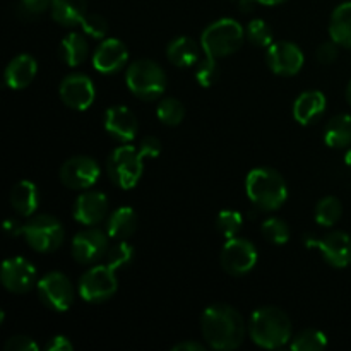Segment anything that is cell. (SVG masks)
Returning a JSON list of instances; mask_svg holds the SVG:
<instances>
[{"instance_id": "cell-1", "label": "cell", "mask_w": 351, "mask_h": 351, "mask_svg": "<svg viewBox=\"0 0 351 351\" xmlns=\"http://www.w3.org/2000/svg\"><path fill=\"white\" fill-rule=\"evenodd\" d=\"M249 326L237 308L226 304H213L201 315V331L213 350H237L245 339Z\"/></svg>"}, {"instance_id": "cell-2", "label": "cell", "mask_w": 351, "mask_h": 351, "mask_svg": "<svg viewBox=\"0 0 351 351\" xmlns=\"http://www.w3.org/2000/svg\"><path fill=\"white\" fill-rule=\"evenodd\" d=\"M249 336L257 346L278 350L291 341V321L285 311L278 307H261L249 319Z\"/></svg>"}, {"instance_id": "cell-3", "label": "cell", "mask_w": 351, "mask_h": 351, "mask_svg": "<svg viewBox=\"0 0 351 351\" xmlns=\"http://www.w3.org/2000/svg\"><path fill=\"white\" fill-rule=\"evenodd\" d=\"M247 197L259 211H278L288 199V185L283 175L269 167H259L249 171L245 178Z\"/></svg>"}, {"instance_id": "cell-4", "label": "cell", "mask_w": 351, "mask_h": 351, "mask_svg": "<svg viewBox=\"0 0 351 351\" xmlns=\"http://www.w3.org/2000/svg\"><path fill=\"white\" fill-rule=\"evenodd\" d=\"M245 38V29L242 24L230 17H223L211 23L202 31L201 47L204 55L223 58L240 50Z\"/></svg>"}, {"instance_id": "cell-5", "label": "cell", "mask_w": 351, "mask_h": 351, "mask_svg": "<svg viewBox=\"0 0 351 351\" xmlns=\"http://www.w3.org/2000/svg\"><path fill=\"white\" fill-rule=\"evenodd\" d=\"M125 84L129 91L144 101H154L167 89V75L158 62L141 58L132 62L125 71Z\"/></svg>"}, {"instance_id": "cell-6", "label": "cell", "mask_w": 351, "mask_h": 351, "mask_svg": "<svg viewBox=\"0 0 351 351\" xmlns=\"http://www.w3.org/2000/svg\"><path fill=\"white\" fill-rule=\"evenodd\" d=\"M106 171L117 187L130 191L139 184L144 171V158L139 149L130 144H122L112 151L106 161Z\"/></svg>"}, {"instance_id": "cell-7", "label": "cell", "mask_w": 351, "mask_h": 351, "mask_svg": "<svg viewBox=\"0 0 351 351\" xmlns=\"http://www.w3.org/2000/svg\"><path fill=\"white\" fill-rule=\"evenodd\" d=\"M23 237L33 250L50 254L60 249L65 239V230L53 216L38 215L23 226Z\"/></svg>"}, {"instance_id": "cell-8", "label": "cell", "mask_w": 351, "mask_h": 351, "mask_svg": "<svg viewBox=\"0 0 351 351\" xmlns=\"http://www.w3.org/2000/svg\"><path fill=\"white\" fill-rule=\"evenodd\" d=\"M119 290L117 271L108 264H96L81 276L77 285L79 297L88 304H101L110 300Z\"/></svg>"}, {"instance_id": "cell-9", "label": "cell", "mask_w": 351, "mask_h": 351, "mask_svg": "<svg viewBox=\"0 0 351 351\" xmlns=\"http://www.w3.org/2000/svg\"><path fill=\"white\" fill-rule=\"evenodd\" d=\"M257 259H259L257 247L250 240L240 239V237L226 240L219 254L221 267L232 276H243L250 273L256 267Z\"/></svg>"}, {"instance_id": "cell-10", "label": "cell", "mask_w": 351, "mask_h": 351, "mask_svg": "<svg viewBox=\"0 0 351 351\" xmlns=\"http://www.w3.org/2000/svg\"><path fill=\"white\" fill-rule=\"evenodd\" d=\"M36 290L40 300L50 311L67 312L74 302V287L71 280L58 271L45 274L41 280H38Z\"/></svg>"}, {"instance_id": "cell-11", "label": "cell", "mask_w": 351, "mask_h": 351, "mask_svg": "<svg viewBox=\"0 0 351 351\" xmlns=\"http://www.w3.org/2000/svg\"><path fill=\"white\" fill-rule=\"evenodd\" d=\"M60 180L65 187L74 191H88L99 180L101 168L91 156H72L60 167Z\"/></svg>"}, {"instance_id": "cell-12", "label": "cell", "mask_w": 351, "mask_h": 351, "mask_svg": "<svg viewBox=\"0 0 351 351\" xmlns=\"http://www.w3.org/2000/svg\"><path fill=\"white\" fill-rule=\"evenodd\" d=\"M108 233L98 228H86L75 233L72 239L71 252L79 264H95L105 259L110 249Z\"/></svg>"}, {"instance_id": "cell-13", "label": "cell", "mask_w": 351, "mask_h": 351, "mask_svg": "<svg viewBox=\"0 0 351 351\" xmlns=\"http://www.w3.org/2000/svg\"><path fill=\"white\" fill-rule=\"evenodd\" d=\"M0 280L3 288L10 293H26L38 283L36 267L24 257H10L3 261Z\"/></svg>"}, {"instance_id": "cell-14", "label": "cell", "mask_w": 351, "mask_h": 351, "mask_svg": "<svg viewBox=\"0 0 351 351\" xmlns=\"http://www.w3.org/2000/svg\"><path fill=\"white\" fill-rule=\"evenodd\" d=\"M304 51L291 41H274L266 51V64L278 75H297L304 67Z\"/></svg>"}, {"instance_id": "cell-15", "label": "cell", "mask_w": 351, "mask_h": 351, "mask_svg": "<svg viewBox=\"0 0 351 351\" xmlns=\"http://www.w3.org/2000/svg\"><path fill=\"white\" fill-rule=\"evenodd\" d=\"M58 95L64 105L75 112H84L91 108L96 99V88L91 77L84 74H71L60 82Z\"/></svg>"}, {"instance_id": "cell-16", "label": "cell", "mask_w": 351, "mask_h": 351, "mask_svg": "<svg viewBox=\"0 0 351 351\" xmlns=\"http://www.w3.org/2000/svg\"><path fill=\"white\" fill-rule=\"evenodd\" d=\"M307 247L321 250L329 266L343 269L351 264V237L345 232H331L322 239H312L305 242Z\"/></svg>"}, {"instance_id": "cell-17", "label": "cell", "mask_w": 351, "mask_h": 351, "mask_svg": "<svg viewBox=\"0 0 351 351\" xmlns=\"http://www.w3.org/2000/svg\"><path fill=\"white\" fill-rule=\"evenodd\" d=\"M129 62L125 43L117 38H105L93 55V67L101 74H117Z\"/></svg>"}, {"instance_id": "cell-18", "label": "cell", "mask_w": 351, "mask_h": 351, "mask_svg": "<svg viewBox=\"0 0 351 351\" xmlns=\"http://www.w3.org/2000/svg\"><path fill=\"white\" fill-rule=\"evenodd\" d=\"M74 219L81 225L96 226L108 215V197L103 192L86 191L75 199L72 209Z\"/></svg>"}, {"instance_id": "cell-19", "label": "cell", "mask_w": 351, "mask_h": 351, "mask_svg": "<svg viewBox=\"0 0 351 351\" xmlns=\"http://www.w3.org/2000/svg\"><path fill=\"white\" fill-rule=\"evenodd\" d=\"M105 130L119 143L130 144L136 139L139 122H137L132 110L117 105L105 112Z\"/></svg>"}, {"instance_id": "cell-20", "label": "cell", "mask_w": 351, "mask_h": 351, "mask_svg": "<svg viewBox=\"0 0 351 351\" xmlns=\"http://www.w3.org/2000/svg\"><path fill=\"white\" fill-rule=\"evenodd\" d=\"M38 74V62L34 57L27 53H21L14 57L7 64L5 72H3V81L10 89H24L33 82V79Z\"/></svg>"}, {"instance_id": "cell-21", "label": "cell", "mask_w": 351, "mask_h": 351, "mask_svg": "<svg viewBox=\"0 0 351 351\" xmlns=\"http://www.w3.org/2000/svg\"><path fill=\"white\" fill-rule=\"evenodd\" d=\"M326 112V96L322 91L312 89L305 91L295 99L293 103V119L300 125H311L317 122Z\"/></svg>"}, {"instance_id": "cell-22", "label": "cell", "mask_w": 351, "mask_h": 351, "mask_svg": "<svg viewBox=\"0 0 351 351\" xmlns=\"http://www.w3.org/2000/svg\"><path fill=\"white\" fill-rule=\"evenodd\" d=\"M201 43L189 36H177L168 43L167 57L177 67L187 69L197 65V62L201 60Z\"/></svg>"}, {"instance_id": "cell-23", "label": "cell", "mask_w": 351, "mask_h": 351, "mask_svg": "<svg viewBox=\"0 0 351 351\" xmlns=\"http://www.w3.org/2000/svg\"><path fill=\"white\" fill-rule=\"evenodd\" d=\"M137 225H139L137 213L129 206H122L106 219V233L113 240H127L136 233Z\"/></svg>"}, {"instance_id": "cell-24", "label": "cell", "mask_w": 351, "mask_h": 351, "mask_svg": "<svg viewBox=\"0 0 351 351\" xmlns=\"http://www.w3.org/2000/svg\"><path fill=\"white\" fill-rule=\"evenodd\" d=\"M10 206L23 216H33L40 206V191L31 180H21L10 191Z\"/></svg>"}, {"instance_id": "cell-25", "label": "cell", "mask_w": 351, "mask_h": 351, "mask_svg": "<svg viewBox=\"0 0 351 351\" xmlns=\"http://www.w3.org/2000/svg\"><path fill=\"white\" fill-rule=\"evenodd\" d=\"M51 17L62 26H77L88 14V0H51Z\"/></svg>"}, {"instance_id": "cell-26", "label": "cell", "mask_w": 351, "mask_h": 351, "mask_svg": "<svg viewBox=\"0 0 351 351\" xmlns=\"http://www.w3.org/2000/svg\"><path fill=\"white\" fill-rule=\"evenodd\" d=\"M329 36L343 48H351V2L339 3L331 16Z\"/></svg>"}, {"instance_id": "cell-27", "label": "cell", "mask_w": 351, "mask_h": 351, "mask_svg": "<svg viewBox=\"0 0 351 351\" xmlns=\"http://www.w3.org/2000/svg\"><path fill=\"white\" fill-rule=\"evenodd\" d=\"M89 45L86 38L79 33H69L64 40L60 41L58 55L69 67H77L88 58Z\"/></svg>"}, {"instance_id": "cell-28", "label": "cell", "mask_w": 351, "mask_h": 351, "mask_svg": "<svg viewBox=\"0 0 351 351\" xmlns=\"http://www.w3.org/2000/svg\"><path fill=\"white\" fill-rule=\"evenodd\" d=\"M324 143L335 149L351 146V115L341 113L329 120L324 130Z\"/></svg>"}, {"instance_id": "cell-29", "label": "cell", "mask_w": 351, "mask_h": 351, "mask_svg": "<svg viewBox=\"0 0 351 351\" xmlns=\"http://www.w3.org/2000/svg\"><path fill=\"white\" fill-rule=\"evenodd\" d=\"M343 216V204L335 195H326L315 206V221L321 226L331 228L341 219Z\"/></svg>"}, {"instance_id": "cell-30", "label": "cell", "mask_w": 351, "mask_h": 351, "mask_svg": "<svg viewBox=\"0 0 351 351\" xmlns=\"http://www.w3.org/2000/svg\"><path fill=\"white\" fill-rule=\"evenodd\" d=\"M328 346V338L319 329H305L293 336L290 341V350L293 351H317Z\"/></svg>"}, {"instance_id": "cell-31", "label": "cell", "mask_w": 351, "mask_h": 351, "mask_svg": "<svg viewBox=\"0 0 351 351\" xmlns=\"http://www.w3.org/2000/svg\"><path fill=\"white\" fill-rule=\"evenodd\" d=\"M261 233L273 245H285L290 240V226L285 219L276 218V216L264 219L261 225Z\"/></svg>"}, {"instance_id": "cell-32", "label": "cell", "mask_w": 351, "mask_h": 351, "mask_svg": "<svg viewBox=\"0 0 351 351\" xmlns=\"http://www.w3.org/2000/svg\"><path fill=\"white\" fill-rule=\"evenodd\" d=\"M156 115L161 123L175 127L178 125V123H182V120L185 119V106L182 105L180 99L165 98L158 103Z\"/></svg>"}, {"instance_id": "cell-33", "label": "cell", "mask_w": 351, "mask_h": 351, "mask_svg": "<svg viewBox=\"0 0 351 351\" xmlns=\"http://www.w3.org/2000/svg\"><path fill=\"white\" fill-rule=\"evenodd\" d=\"M134 259V247L125 240H117L113 245H110L108 252L105 256V264H108L113 271L123 269L129 266Z\"/></svg>"}, {"instance_id": "cell-34", "label": "cell", "mask_w": 351, "mask_h": 351, "mask_svg": "<svg viewBox=\"0 0 351 351\" xmlns=\"http://www.w3.org/2000/svg\"><path fill=\"white\" fill-rule=\"evenodd\" d=\"M243 226V216L242 213L235 211V209H223L216 216V228L218 232L225 237L226 240L239 237L240 230Z\"/></svg>"}, {"instance_id": "cell-35", "label": "cell", "mask_w": 351, "mask_h": 351, "mask_svg": "<svg viewBox=\"0 0 351 351\" xmlns=\"http://www.w3.org/2000/svg\"><path fill=\"white\" fill-rule=\"evenodd\" d=\"M247 40L259 48H267L274 43V34L269 24L263 19L250 21L245 29Z\"/></svg>"}, {"instance_id": "cell-36", "label": "cell", "mask_w": 351, "mask_h": 351, "mask_svg": "<svg viewBox=\"0 0 351 351\" xmlns=\"http://www.w3.org/2000/svg\"><path fill=\"white\" fill-rule=\"evenodd\" d=\"M216 60L218 58L204 55V58H201L195 65V81L202 88H211L219 79V65Z\"/></svg>"}, {"instance_id": "cell-37", "label": "cell", "mask_w": 351, "mask_h": 351, "mask_svg": "<svg viewBox=\"0 0 351 351\" xmlns=\"http://www.w3.org/2000/svg\"><path fill=\"white\" fill-rule=\"evenodd\" d=\"M81 27L88 36L95 38V40H105L108 34V21L99 14H86L84 19L81 21Z\"/></svg>"}, {"instance_id": "cell-38", "label": "cell", "mask_w": 351, "mask_h": 351, "mask_svg": "<svg viewBox=\"0 0 351 351\" xmlns=\"http://www.w3.org/2000/svg\"><path fill=\"white\" fill-rule=\"evenodd\" d=\"M3 348H5V351H38V345L29 336L19 335L7 339Z\"/></svg>"}, {"instance_id": "cell-39", "label": "cell", "mask_w": 351, "mask_h": 351, "mask_svg": "<svg viewBox=\"0 0 351 351\" xmlns=\"http://www.w3.org/2000/svg\"><path fill=\"white\" fill-rule=\"evenodd\" d=\"M141 156L146 158H158L161 154V141L154 136H146L139 144Z\"/></svg>"}, {"instance_id": "cell-40", "label": "cell", "mask_w": 351, "mask_h": 351, "mask_svg": "<svg viewBox=\"0 0 351 351\" xmlns=\"http://www.w3.org/2000/svg\"><path fill=\"white\" fill-rule=\"evenodd\" d=\"M338 43L335 41H326L321 47L317 48V60L321 62L322 65H331L335 64L336 58H338Z\"/></svg>"}, {"instance_id": "cell-41", "label": "cell", "mask_w": 351, "mask_h": 351, "mask_svg": "<svg viewBox=\"0 0 351 351\" xmlns=\"http://www.w3.org/2000/svg\"><path fill=\"white\" fill-rule=\"evenodd\" d=\"M51 0H21V7L27 14H41L50 9Z\"/></svg>"}, {"instance_id": "cell-42", "label": "cell", "mask_w": 351, "mask_h": 351, "mask_svg": "<svg viewBox=\"0 0 351 351\" xmlns=\"http://www.w3.org/2000/svg\"><path fill=\"white\" fill-rule=\"evenodd\" d=\"M45 350L47 351H72L74 350V345H72L71 339L69 338L58 335V336H53V338H50V341L47 343Z\"/></svg>"}, {"instance_id": "cell-43", "label": "cell", "mask_w": 351, "mask_h": 351, "mask_svg": "<svg viewBox=\"0 0 351 351\" xmlns=\"http://www.w3.org/2000/svg\"><path fill=\"white\" fill-rule=\"evenodd\" d=\"M23 226L24 225H21L17 219L9 218L5 219V223H3V232H5L9 237H19L23 235Z\"/></svg>"}, {"instance_id": "cell-44", "label": "cell", "mask_w": 351, "mask_h": 351, "mask_svg": "<svg viewBox=\"0 0 351 351\" xmlns=\"http://www.w3.org/2000/svg\"><path fill=\"white\" fill-rule=\"evenodd\" d=\"M173 351H204L206 346L195 341H180L171 348Z\"/></svg>"}, {"instance_id": "cell-45", "label": "cell", "mask_w": 351, "mask_h": 351, "mask_svg": "<svg viewBox=\"0 0 351 351\" xmlns=\"http://www.w3.org/2000/svg\"><path fill=\"white\" fill-rule=\"evenodd\" d=\"M257 3V0H240L239 2V7L242 12H250V10L254 9V5Z\"/></svg>"}, {"instance_id": "cell-46", "label": "cell", "mask_w": 351, "mask_h": 351, "mask_svg": "<svg viewBox=\"0 0 351 351\" xmlns=\"http://www.w3.org/2000/svg\"><path fill=\"white\" fill-rule=\"evenodd\" d=\"M287 0H257V3H261V5H280V3H285Z\"/></svg>"}, {"instance_id": "cell-47", "label": "cell", "mask_w": 351, "mask_h": 351, "mask_svg": "<svg viewBox=\"0 0 351 351\" xmlns=\"http://www.w3.org/2000/svg\"><path fill=\"white\" fill-rule=\"evenodd\" d=\"M345 163L351 168V147L348 151H346V154H345Z\"/></svg>"}, {"instance_id": "cell-48", "label": "cell", "mask_w": 351, "mask_h": 351, "mask_svg": "<svg viewBox=\"0 0 351 351\" xmlns=\"http://www.w3.org/2000/svg\"><path fill=\"white\" fill-rule=\"evenodd\" d=\"M346 101H348L351 105V81H350L348 88H346Z\"/></svg>"}]
</instances>
